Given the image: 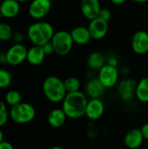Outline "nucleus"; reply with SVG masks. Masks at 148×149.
I'll return each instance as SVG.
<instances>
[{
    "instance_id": "1",
    "label": "nucleus",
    "mask_w": 148,
    "mask_h": 149,
    "mask_svg": "<svg viewBox=\"0 0 148 149\" xmlns=\"http://www.w3.org/2000/svg\"><path fill=\"white\" fill-rule=\"evenodd\" d=\"M87 95L81 91L69 93L65 95L62 101V109L65 113L67 118L79 119L85 115L87 106Z\"/></svg>"
},
{
    "instance_id": "2",
    "label": "nucleus",
    "mask_w": 148,
    "mask_h": 149,
    "mask_svg": "<svg viewBox=\"0 0 148 149\" xmlns=\"http://www.w3.org/2000/svg\"><path fill=\"white\" fill-rule=\"evenodd\" d=\"M55 31L52 25L45 21H38L31 24L27 30V37L35 45L43 46L50 42Z\"/></svg>"
},
{
    "instance_id": "3",
    "label": "nucleus",
    "mask_w": 148,
    "mask_h": 149,
    "mask_svg": "<svg viewBox=\"0 0 148 149\" xmlns=\"http://www.w3.org/2000/svg\"><path fill=\"white\" fill-rule=\"evenodd\" d=\"M42 89L45 98L52 103L62 102L67 94L64 80L57 76L47 77L43 82Z\"/></svg>"
},
{
    "instance_id": "4",
    "label": "nucleus",
    "mask_w": 148,
    "mask_h": 149,
    "mask_svg": "<svg viewBox=\"0 0 148 149\" xmlns=\"http://www.w3.org/2000/svg\"><path fill=\"white\" fill-rule=\"evenodd\" d=\"M10 117L16 124H27L32 121L36 116V110L32 105L26 102L10 107L9 111Z\"/></svg>"
},
{
    "instance_id": "5",
    "label": "nucleus",
    "mask_w": 148,
    "mask_h": 149,
    "mask_svg": "<svg viewBox=\"0 0 148 149\" xmlns=\"http://www.w3.org/2000/svg\"><path fill=\"white\" fill-rule=\"evenodd\" d=\"M51 42L54 47L55 53L60 56L67 55L72 51L74 45L71 32L66 31H58L55 32Z\"/></svg>"
},
{
    "instance_id": "6",
    "label": "nucleus",
    "mask_w": 148,
    "mask_h": 149,
    "mask_svg": "<svg viewBox=\"0 0 148 149\" xmlns=\"http://www.w3.org/2000/svg\"><path fill=\"white\" fill-rule=\"evenodd\" d=\"M119 70L117 66H113L110 64H106L99 70V79L105 86V87L112 88L117 85L119 81Z\"/></svg>"
},
{
    "instance_id": "7",
    "label": "nucleus",
    "mask_w": 148,
    "mask_h": 149,
    "mask_svg": "<svg viewBox=\"0 0 148 149\" xmlns=\"http://www.w3.org/2000/svg\"><path fill=\"white\" fill-rule=\"evenodd\" d=\"M27 51L28 49L23 44H14L5 52L7 64L10 65H18L22 64L26 60Z\"/></svg>"
},
{
    "instance_id": "8",
    "label": "nucleus",
    "mask_w": 148,
    "mask_h": 149,
    "mask_svg": "<svg viewBox=\"0 0 148 149\" xmlns=\"http://www.w3.org/2000/svg\"><path fill=\"white\" fill-rule=\"evenodd\" d=\"M51 9V0H32L28 8V13L35 20L44 18Z\"/></svg>"
},
{
    "instance_id": "9",
    "label": "nucleus",
    "mask_w": 148,
    "mask_h": 149,
    "mask_svg": "<svg viewBox=\"0 0 148 149\" xmlns=\"http://www.w3.org/2000/svg\"><path fill=\"white\" fill-rule=\"evenodd\" d=\"M88 30L92 39L99 40L106 37L108 31V22L103 20L100 17H96L90 20L88 24Z\"/></svg>"
},
{
    "instance_id": "10",
    "label": "nucleus",
    "mask_w": 148,
    "mask_h": 149,
    "mask_svg": "<svg viewBox=\"0 0 148 149\" xmlns=\"http://www.w3.org/2000/svg\"><path fill=\"white\" fill-rule=\"evenodd\" d=\"M133 51L139 55H144L148 52V32L146 31H136L131 41Z\"/></svg>"
},
{
    "instance_id": "11",
    "label": "nucleus",
    "mask_w": 148,
    "mask_h": 149,
    "mask_svg": "<svg viewBox=\"0 0 148 149\" xmlns=\"http://www.w3.org/2000/svg\"><path fill=\"white\" fill-rule=\"evenodd\" d=\"M137 82L133 79H124L118 84V92L124 101H131L135 96Z\"/></svg>"
},
{
    "instance_id": "12",
    "label": "nucleus",
    "mask_w": 148,
    "mask_h": 149,
    "mask_svg": "<svg viewBox=\"0 0 148 149\" xmlns=\"http://www.w3.org/2000/svg\"><path fill=\"white\" fill-rule=\"evenodd\" d=\"M105 112V105L100 99H90L88 100L85 116L91 120H98L100 119Z\"/></svg>"
},
{
    "instance_id": "13",
    "label": "nucleus",
    "mask_w": 148,
    "mask_h": 149,
    "mask_svg": "<svg viewBox=\"0 0 148 149\" xmlns=\"http://www.w3.org/2000/svg\"><path fill=\"white\" fill-rule=\"evenodd\" d=\"M101 9L99 0H81L80 2L81 12L89 20L98 17Z\"/></svg>"
},
{
    "instance_id": "14",
    "label": "nucleus",
    "mask_w": 148,
    "mask_h": 149,
    "mask_svg": "<svg viewBox=\"0 0 148 149\" xmlns=\"http://www.w3.org/2000/svg\"><path fill=\"white\" fill-rule=\"evenodd\" d=\"M106 88L99 78L91 79L85 86V94L90 99H100L106 93Z\"/></svg>"
},
{
    "instance_id": "15",
    "label": "nucleus",
    "mask_w": 148,
    "mask_h": 149,
    "mask_svg": "<svg viewBox=\"0 0 148 149\" xmlns=\"http://www.w3.org/2000/svg\"><path fill=\"white\" fill-rule=\"evenodd\" d=\"M20 11V3L17 0H3L0 3V15L5 18H13Z\"/></svg>"
},
{
    "instance_id": "16",
    "label": "nucleus",
    "mask_w": 148,
    "mask_h": 149,
    "mask_svg": "<svg viewBox=\"0 0 148 149\" xmlns=\"http://www.w3.org/2000/svg\"><path fill=\"white\" fill-rule=\"evenodd\" d=\"M143 134L139 128H133L128 131L124 138V143L129 149H138L143 144Z\"/></svg>"
},
{
    "instance_id": "17",
    "label": "nucleus",
    "mask_w": 148,
    "mask_h": 149,
    "mask_svg": "<svg viewBox=\"0 0 148 149\" xmlns=\"http://www.w3.org/2000/svg\"><path fill=\"white\" fill-rule=\"evenodd\" d=\"M71 35L74 44L79 45H85L88 44L92 39L88 27L82 26V25L74 27L71 31Z\"/></svg>"
},
{
    "instance_id": "18",
    "label": "nucleus",
    "mask_w": 148,
    "mask_h": 149,
    "mask_svg": "<svg viewBox=\"0 0 148 149\" xmlns=\"http://www.w3.org/2000/svg\"><path fill=\"white\" fill-rule=\"evenodd\" d=\"M46 54L43 46L33 45L27 51V62L31 65H38L43 63Z\"/></svg>"
},
{
    "instance_id": "19",
    "label": "nucleus",
    "mask_w": 148,
    "mask_h": 149,
    "mask_svg": "<svg viewBox=\"0 0 148 149\" xmlns=\"http://www.w3.org/2000/svg\"><path fill=\"white\" fill-rule=\"evenodd\" d=\"M66 119L67 116L62 108H55L51 110L47 116V121L49 125L54 128L63 127L66 122Z\"/></svg>"
},
{
    "instance_id": "20",
    "label": "nucleus",
    "mask_w": 148,
    "mask_h": 149,
    "mask_svg": "<svg viewBox=\"0 0 148 149\" xmlns=\"http://www.w3.org/2000/svg\"><path fill=\"white\" fill-rule=\"evenodd\" d=\"M106 65V59L102 53L99 52H93L89 54L87 58V65L92 70H99Z\"/></svg>"
},
{
    "instance_id": "21",
    "label": "nucleus",
    "mask_w": 148,
    "mask_h": 149,
    "mask_svg": "<svg viewBox=\"0 0 148 149\" xmlns=\"http://www.w3.org/2000/svg\"><path fill=\"white\" fill-rule=\"evenodd\" d=\"M135 97L143 103H148V77L141 79L137 83Z\"/></svg>"
},
{
    "instance_id": "22",
    "label": "nucleus",
    "mask_w": 148,
    "mask_h": 149,
    "mask_svg": "<svg viewBox=\"0 0 148 149\" xmlns=\"http://www.w3.org/2000/svg\"><path fill=\"white\" fill-rule=\"evenodd\" d=\"M64 85L67 93L80 91L81 83L79 79H77L76 77H68L64 80Z\"/></svg>"
},
{
    "instance_id": "23",
    "label": "nucleus",
    "mask_w": 148,
    "mask_h": 149,
    "mask_svg": "<svg viewBox=\"0 0 148 149\" xmlns=\"http://www.w3.org/2000/svg\"><path fill=\"white\" fill-rule=\"evenodd\" d=\"M5 102L10 107L19 104L20 102H22V97L20 93L17 90L9 91L5 95Z\"/></svg>"
},
{
    "instance_id": "24",
    "label": "nucleus",
    "mask_w": 148,
    "mask_h": 149,
    "mask_svg": "<svg viewBox=\"0 0 148 149\" xmlns=\"http://www.w3.org/2000/svg\"><path fill=\"white\" fill-rule=\"evenodd\" d=\"M13 31L7 23H0V41H9L12 38Z\"/></svg>"
},
{
    "instance_id": "25",
    "label": "nucleus",
    "mask_w": 148,
    "mask_h": 149,
    "mask_svg": "<svg viewBox=\"0 0 148 149\" xmlns=\"http://www.w3.org/2000/svg\"><path fill=\"white\" fill-rule=\"evenodd\" d=\"M11 75L10 73L3 68H0V89H5L9 87L11 84Z\"/></svg>"
},
{
    "instance_id": "26",
    "label": "nucleus",
    "mask_w": 148,
    "mask_h": 149,
    "mask_svg": "<svg viewBox=\"0 0 148 149\" xmlns=\"http://www.w3.org/2000/svg\"><path fill=\"white\" fill-rule=\"evenodd\" d=\"M11 39L14 44H23V42L24 41V35L20 31H16L13 33Z\"/></svg>"
},
{
    "instance_id": "27",
    "label": "nucleus",
    "mask_w": 148,
    "mask_h": 149,
    "mask_svg": "<svg viewBox=\"0 0 148 149\" xmlns=\"http://www.w3.org/2000/svg\"><path fill=\"white\" fill-rule=\"evenodd\" d=\"M99 17L102 18L103 20L105 21H107L109 22V20L112 18V13L109 10L107 9H101L100 12H99Z\"/></svg>"
},
{
    "instance_id": "28",
    "label": "nucleus",
    "mask_w": 148,
    "mask_h": 149,
    "mask_svg": "<svg viewBox=\"0 0 148 149\" xmlns=\"http://www.w3.org/2000/svg\"><path fill=\"white\" fill-rule=\"evenodd\" d=\"M43 48H44V51L46 56L47 55H50V54H52L53 52H55L54 47H53V45H52V44H51V41L48 42V43H46V44H44L43 45Z\"/></svg>"
},
{
    "instance_id": "29",
    "label": "nucleus",
    "mask_w": 148,
    "mask_h": 149,
    "mask_svg": "<svg viewBox=\"0 0 148 149\" xmlns=\"http://www.w3.org/2000/svg\"><path fill=\"white\" fill-rule=\"evenodd\" d=\"M9 117H10V113H9L8 111L0 113V127H3L7 123V121L9 120Z\"/></svg>"
},
{
    "instance_id": "30",
    "label": "nucleus",
    "mask_w": 148,
    "mask_h": 149,
    "mask_svg": "<svg viewBox=\"0 0 148 149\" xmlns=\"http://www.w3.org/2000/svg\"><path fill=\"white\" fill-rule=\"evenodd\" d=\"M140 131H141V133H142V134H143L144 139L148 141V122L145 123V124L141 127Z\"/></svg>"
},
{
    "instance_id": "31",
    "label": "nucleus",
    "mask_w": 148,
    "mask_h": 149,
    "mask_svg": "<svg viewBox=\"0 0 148 149\" xmlns=\"http://www.w3.org/2000/svg\"><path fill=\"white\" fill-rule=\"evenodd\" d=\"M0 149H14L13 146L11 145V143L8 142V141H3L0 143Z\"/></svg>"
},
{
    "instance_id": "32",
    "label": "nucleus",
    "mask_w": 148,
    "mask_h": 149,
    "mask_svg": "<svg viewBox=\"0 0 148 149\" xmlns=\"http://www.w3.org/2000/svg\"><path fill=\"white\" fill-rule=\"evenodd\" d=\"M7 107H6V104L4 103V101L1 100H0V113H4V112H7Z\"/></svg>"
},
{
    "instance_id": "33",
    "label": "nucleus",
    "mask_w": 148,
    "mask_h": 149,
    "mask_svg": "<svg viewBox=\"0 0 148 149\" xmlns=\"http://www.w3.org/2000/svg\"><path fill=\"white\" fill-rule=\"evenodd\" d=\"M0 63H1V64H5V63H7L5 53H1V52H0Z\"/></svg>"
},
{
    "instance_id": "34",
    "label": "nucleus",
    "mask_w": 148,
    "mask_h": 149,
    "mask_svg": "<svg viewBox=\"0 0 148 149\" xmlns=\"http://www.w3.org/2000/svg\"><path fill=\"white\" fill-rule=\"evenodd\" d=\"M113 4H116V5H120V4H123L126 0H110Z\"/></svg>"
},
{
    "instance_id": "35",
    "label": "nucleus",
    "mask_w": 148,
    "mask_h": 149,
    "mask_svg": "<svg viewBox=\"0 0 148 149\" xmlns=\"http://www.w3.org/2000/svg\"><path fill=\"white\" fill-rule=\"evenodd\" d=\"M117 59L116 58H110L109 59V61H108V63L107 64H110V65H113V66H117Z\"/></svg>"
},
{
    "instance_id": "36",
    "label": "nucleus",
    "mask_w": 148,
    "mask_h": 149,
    "mask_svg": "<svg viewBox=\"0 0 148 149\" xmlns=\"http://www.w3.org/2000/svg\"><path fill=\"white\" fill-rule=\"evenodd\" d=\"M133 2H135V3H146L147 2L148 0H131Z\"/></svg>"
},
{
    "instance_id": "37",
    "label": "nucleus",
    "mask_w": 148,
    "mask_h": 149,
    "mask_svg": "<svg viewBox=\"0 0 148 149\" xmlns=\"http://www.w3.org/2000/svg\"><path fill=\"white\" fill-rule=\"evenodd\" d=\"M3 141V132L0 130V143H1Z\"/></svg>"
},
{
    "instance_id": "38",
    "label": "nucleus",
    "mask_w": 148,
    "mask_h": 149,
    "mask_svg": "<svg viewBox=\"0 0 148 149\" xmlns=\"http://www.w3.org/2000/svg\"><path fill=\"white\" fill-rule=\"evenodd\" d=\"M51 149H64V148H61V147H59V146H55V147L51 148Z\"/></svg>"
},
{
    "instance_id": "39",
    "label": "nucleus",
    "mask_w": 148,
    "mask_h": 149,
    "mask_svg": "<svg viewBox=\"0 0 148 149\" xmlns=\"http://www.w3.org/2000/svg\"><path fill=\"white\" fill-rule=\"evenodd\" d=\"M17 1H18L19 3H25V2H28L30 0H17Z\"/></svg>"
}]
</instances>
